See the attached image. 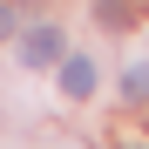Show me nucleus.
<instances>
[{"label": "nucleus", "mask_w": 149, "mask_h": 149, "mask_svg": "<svg viewBox=\"0 0 149 149\" xmlns=\"http://www.w3.org/2000/svg\"><path fill=\"white\" fill-rule=\"evenodd\" d=\"M68 54V41H61V27L54 20H41V27H27L20 34V68H54Z\"/></svg>", "instance_id": "obj_1"}, {"label": "nucleus", "mask_w": 149, "mask_h": 149, "mask_svg": "<svg viewBox=\"0 0 149 149\" xmlns=\"http://www.w3.org/2000/svg\"><path fill=\"white\" fill-rule=\"evenodd\" d=\"M122 95H129V102H142V95H149V61H142V68H129V74H122Z\"/></svg>", "instance_id": "obj_3"}, {"label": "nucleus", "mask_w": 149, "mask_h": 149, "mask_svg": "<svg viewBox=\"0 0 149 149\" xmlns=\"http://www.w3.org/2000/svg\"><path fill=\"white\" fill-rule=\"evenodd\" d=\"M14 27H20V14H14V7H7V0H0V41H7V34H14Z\"/></svg>", "instance_id": "obj_4"}, {"label": "nucleus", "mask_w": 149, "mask_h": 149, "mask_svg": "<svg viewBox=\"0 0 149 149\" xmlns=\"http://www.w3.org/2000/svg\"><path fill=\"white\" fill-rule=\"evenodd\" d=\"M61 88L81 102V95H95V61L88 54H61Z\"/></svg>", "instance_id": "obj_2"}]
</instances>
